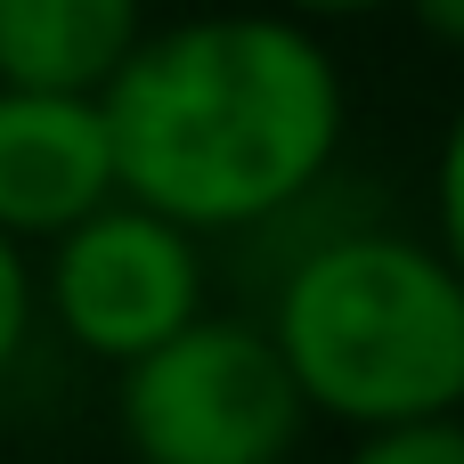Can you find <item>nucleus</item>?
Segmentation results:
<instances>
[{
	"mask_svg": "<svg viewBox=\"0 0 464 464\" xmlns=\"http://www.w3.org/2000/svg\"><path fill=\"white\" fill-rule=\"evenodd\" d=\"M294 24H343V16H383V8H408V0H261Z\"/></svg>",
	"mask_w": 464,
	"mask_h": 464,
	"instance_id": "nucleus-10",
	"label": "nucleus"
},
{
	"mask_svg": "<svg viewBox=\"0 0 464 464\" xmlns=\"http://www.w3.org/2000/svg\"><path fill=\"white\" fill-rule=\"evenodd\" d=\"M408 16L424 24V41H440V49L464 57V0H408Z\"/></svg>",
	"mask_w": 464,
	"mask_h": 464,
	"instance_id": "nucleus-11",
	"label": "nucleus"
},
{
	"mask_svg": "<svg viewBox=\"0 0 464 464\" xmlns=\"http://www.w3.org/2000/svg\"><path fill=\"white\" fill-rule=\"evenodd\" d=\"M261 326L310 408V424L400 432L464 416V277L424 228L334 204V179L269 220Z\"/></svg>",
	"mask_w": 464,
	"mask_h": 464,
	"instance_id": "nucleus-2",
	"label": "nucleus"
},
{
	"mask_svg": "<svg viewBox=\"0 0 464 464\" xmlns=\"http://www.w3.org/2000/svg\"><path fill=\"white\" fill-rule=\"evenodd\" d=\"M114 188L171 228L261 237L343 171L351 73L318 24L277 8H204L147 24L98 90Z\"/></svg>",
	"mask_w": 464,
	"mask_h": 464,
	"instance_id": "nucleus-1",
	"label": "nucleus"
},
{
	"mask_svg": "<svg viewBox=\"0 0 464 464\" xmlns=\"http://www.w3.org/2000/svg\"><path fill=\"white\" fill-rule=\"evenodd\" d=\"M114 432L130 464H294L310 408L253 310H204L114 375Z\"/></svg>",
	"mask_w": 464,
	"mask_h": 464,
	"instance_id": "nucleus-3",
	"label": "nucleus"
},
{
	"mask_svg": "<svg viewBox=\"0 0 464 464\" xmlns=\"http://www.w3.org/2000/svg\"><path fill=\"white\" fill-rule=\"evenodd\" d=\"M33 326H41V302H33V253L0 237V383L16 375Z\"/></svg>",
	"mask_w": 464,
	"mask_h": 464,
	"instance_id": "nucleus-9",
	"label": "nucleus"
},
{
	"mask_svg": "<svg viewBox=\"0 0 464 464\" xmlns=\"http://www.w3.org/2000/svg\"><path fill=\"white\" fill-rule=\"evenodd\" d=\"M114 147L98 98L65 90H0V237L57 245L73 220L114 204Z\"/></svg>",
	"mask_w": 464,
	"mask_h": 464,
	"instance_id": "nucleus-5",
	"label": "nucleus"
},
{
	"mask_svg": "<svg viewBox=\"0 0 464 464\" xmlns=\"http://www.w3.org/2000/svg\"><path fill=\"white\" fill-rule=\"evenodd\" d=\"M424 237L440 245V261L464 277V106L449 114L440 155H432V228H424Z\"/></svg>",
	"mask_w": 464,
	"mask_h": 464,
	"instance_id": "nucleus-8",
	"label": "nucleus"
},
{
	"mask_svg": "<svg viewBox=\"0 0 464 464\" xmlns=\"http://www.w3.org/2000/svg\"><path fill=\"white\" fill-rule=\"evenodd\" d=\"M33 302L82 359L122 375L212 310V261L188 228L114 196L90 220H73L57 245H41Z\"/></svg>",
	"mask_w": 464,
	"mask_h": 464,
	"instance_id": "nucleus-4",
	"label": "nucleus"
},
{
	"mask_svg": "<svg viewBox=\"0 0 464 464\" xmlns=\"http://www.w3.org/2000/svg\"><path fill=\"white\" fill-rule=\"evenodd\" d=\"M147 41V0H0V90L98 98Z\"/></svg>",
	"mask_w": 464,
	"mask_h": 464,
	"instance_id": "nucleus-6",
	"label": "nucleus"
},
{
	"mask_svg": "<svg viewBox=\"0 0 464 464\" xmlns=\"http://www.w3.org/2000/svg\"><path fill=\"white\" fill-rule=\"evenodd\" d=\"M334 464H464V416L400 424V432H359Z\"/></svg>",
	"mask_w": 464,
	"mask_h": 464,
	"instance_id": "nucleus-7",
	"label": "nucleus"
}]
</instances>
